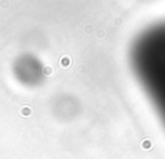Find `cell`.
Returning a JSON list of instances; mask_svg holds the SVG:
<instances>
[{"label":"cell","mask_w":165,"mask_h":159,"mask_svg":"<svg viewBox=\"0 0 165 159\" xmlns=\"http://www.w3.org/2000/svg\"><path fill=\"white\" fill-rule=\"evenodd\" d=\"M130 64L165 126V21L139 34L130 49Z\"/></svg>","instance_id":"cell-1"}]
</instances>
